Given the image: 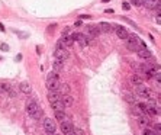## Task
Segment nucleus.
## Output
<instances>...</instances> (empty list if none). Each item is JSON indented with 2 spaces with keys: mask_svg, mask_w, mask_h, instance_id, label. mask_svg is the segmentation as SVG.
I'll return each mask as SVG.
<instances>
[{
  "mask_svg": "<svg viewBox=\"0 0 161 135\" xmlns=\"http://www.w3.org/2000/svg\"><path fill=\"white\" fill-rule=\"evenodd\" d=\"M97 26H99V29H100V32H107V34H109V32L113 31V25H112V23H107V22H100Z\"/></svg>",
  "mask_w": 161,
  "mask_h": 135,
  "instance_id": "14",
  "label": "nucleus"
},
{
  "mask_svg": "<svg viewBox=\"0 0 161 135\" xmlns=\"http://www.w3.org/2000/svg\"><path fill=\"white\" fill-rule=\"evenodd\" d=\"M55 118L58 119L59 122L63 123L67 121V115H65V112H55Z\"/></svg>",
  "mask_w": 161,
  "mask_h": 135,
  "instance_id": "22",
  "label": "nucleus"
},
{
  "mask_svg": "<svg viewBox=\"0 0 161 135\" xmlns=\"http://www.w3.org/2000/svg\"><path fill=\"white\" fill-rule=\"evenodd\" d=\"M19 89H21L22 93H25V94H31V93H32V86H31V83H28V81H22Z\"/></svg>",
  "mask_w": 161,
  "mask_h": 135,
  "instance_id": "16",
  "label": "nucleus"
},
{
  "mask_svg": "<svg viewBox=\"0 0 161 135\" xmlns=\"http://www.w3.org/2000/svg\"><path fill=\"white\" fill-rule=\"evenodd\" d=\"M155 131H157V135L160 134V123H157V125H155Z\"/></svg>",
  "mask_w": 161,
  "mask_h": 135,
  "instance_id": "29",
  "label": "nucleus"
},
{
  "mask_svg": "<svg viewBox=\"0 0 161 135\" xmlns=\"http://www.w3.org/2000/svg\"><path fill=\"white\" fill-rule=\"evenodd\" d=\"M6 92H10V86L6 84V83H0V94Z\"/></svg>",
  "mask_w": 161,
  "mask_h": 135,
  "instance_id": "23",
  "label": "nucleus"
},
{
  "mask_svg": "<svg viewBox=\"0 0 161 135\" xmlns=\"http://www.w3.org/2000/svg\"><path fill=\"white\" fill-rule=\"evenodd\" d=\"M136 94L140 97H142V99H148V100H154V99H155V94H154L153 90L148 89V87L144 84L136 87Z\"/></svg>",
  "mask_w": 161,
  "mask_h": 135,
  "instance_id": "4",
  "label": "nucleus"
},
{
  "mask_svg": "<svg viewBox=\"0 0 161 135\" xmlns=\"http://www.w3.org/2000/svg\"><path fill=\"white\" fill-rule=\"evenodd\" d=\"M138 57L140 58H144V60H148V58H153V52L145 46V48H141L140 51H138Z\"/></svg>",
  "mask_w": 161,
  "mask_h": 135,
  "instance_id": "11",
  "label": "nucleus"
},
{
  "mask_svg": "<svg viewBox=\"0 0 161 135\" xmlns=\"http://www.w3.org/2000/svg\"><path fill=\"white\" fill-rule=\"evenodd\" d=\"M103 2H109V0H103Z\"/></svg>",
  "mask_w": 161,
  "mask_h": 135,
  "instance_id": "32",
  "label": "nucleus"
},
{
  "mask_svg": "<svg viewBox=\"0 0 161 135\" xmlns=\"http://www.w3.org/2000/svg\"><path fill=\"white\" fill-rule=\"evenodd\" d=\"M44 129H45V132H48V135L54 134V132L57 131V125H55L54 119H51V118L44 119Z\"/></svg>",
  "mask_w": 161,
  "mask_h": 135,
  "instance_id": "6",
  "label": "nucleus"
},
{
  "mask_svg": "<svg viewBox=\"0 0 161 135\" xmlns=\"http://www.w3.org/2000/svg\"><path fill=\"white\" fill-rule=\"evenodd\" d=\"M52 68H54V71H55V73L63 71V68H64V61H61V60H57V58H55V61L52 63Z\"/></svg>",
  "mask_w": 161,
  "mask_h": 135,
  "instance_id": "18",
  "label": "nucleus"
},
{
  "mask_svg": "<svg viewBox=\"0 0 161 135\" xmlns=\"http://www.w3.org/2000/svg\"><path fill=\"white\" fill-rule=\"evenodd\" d=\"M123 9H125V10H129V9H131V6H129V3H126V2H125V3H123V6H122Z\"/></svg>",
  "mask_w": 161,
  "mask_h": 135,
  "instance_id": "28",
  "label": "nucleus"
},
{
  "mask_svg": "<svg viewBox=\"0 0 161 135\" xmlns=\"http://www.w3.org/2000/svg\"><path fill=\"white\" fill-rule=\"evenodd\" d=\"M131 81H132V84L136 86V87H138V86H142V84H144V80H142V79H141L138 74H132Z\"/></svg>",
  "mask_w": 161,
  "mask_h": 135,
  "instance_id": "20",
  "label": "nucleus"
},
{
  "mask_svg": "<svg viewBox=\"0 0 161 135\" xmlns=\"http://www.w3.org/2000/svg\"><path fill=\"white\" fill-rule=\"evenodd\" d=\"M51 108L54 109V112H64V110H65V106L63 105L61 99H59V100H57V102H52Z\"/></svg>",
  "mask_w": 161,
  "mask_h": 135,
  "instance_id": "17",
  "label": "nucleus"
},
{
  "mask_svg": "<svg viewBox=\"0 0 161 135\" xmlns=\"http://www.w3.org/2000/svg\"><path fill=\"white\" fill-rule=\"evenodd\" d=\"M0 50L7 51V50H9V45H6V44H2V45H0Z\"/></svg>",
  "mask_w": 161,
  "mask_h": 135,
  "instance_id": "27",
  "label": "nucleus"
},
{
  "mask_svg": "<svg viewBox=\"0 0 161 135\" xmlns=\"http://www.w3.org/2000/svg\"><path fill=\"white\" fill-rule=\"evenodd\" d=\"M147 113L148 115H153V116H155V115H160V106L155 105L153 100H151V103L149 105H147Z\"/></svg>",
  "mask_w": 161,
  "mask_h": 135,
  "instance_id": "9",
  "label": "nucleus"
},
{
  "mask_svg": "<svg viewBox=\"0 0 161 135\" xmlns=\"http://www.w3.org/2000/svg\"><path fill=\"white\" fill-rule=\"evenodd\" d=\"M51 135H61V134H58V132H54V134H51Z\"/></svg>",
  "mask_w": 161,
  "mask_h": 135,
  "instance_id": "31",
  "label": "nucleus"
},
{
  "mask_svg": "<svg viewBox=\"0 0 161 135\" xmlns=\"http://www.w3.org/2000/svg\"><path fill=\"white\" fill-rule=\"evenodd\" d=\"M58 93L61 94V96H63V94H68V93H70V86H68V84H63V83H61L59 87H58Z\"/></svg>",
  "mask_w": 161,
  "mask_h": 135,
  "instance_id": "21",
  "label": "nucleus"
},
{
  "mask_svg": "<svg viewBox=\"0 0 161 135\" xmlns=\"http://www.w3.org/2000/svg\"><path fill=\"white\" fill-rule=\"evenodd\" d=\"M86 36H87V39H93L96 38L97 35H100V29H99V26H94V25H90L87 26V32H86Z\"/></svg>",
  "mask_w": 161,
  "mask_h": 135,
  "instance_id": "8",
  "label": "nucleus"
},
{
  "mask_svg": "<svg viewBox=\"0 0 161 135\" xmlns=\"http://www.w3.org/2000/svg\"><path fill=\"white\" fill-rule=\"evenodd\" d=\"M54 55H55V58H57V60H61V61H64V60L68 58V55H70V54H68L67 48H64V46L61 45V42H58V44H57V48H55Z\"/></svg>",
  "mask_w": 161,
  "mask_h": 135,
  "instance_id": "5",
  "label": "nucleus"
},
{
  "mask_svg": "<svg viewBox=\"0 0 161 135\" xmlns=\"http://www.w3.org/2000/svg\"><path fill=\"white\" fill-rule=\"evenodd\" d=\"M142 134H144V135H153V131H151V129H148V128H145Z\"/></svg>",
  "mask_w": 161,
  "mask_h": 135,
  "instance_id": "26",
  "label": "nucleus"
},
{
  "mask_svg": "<svg viewBox=\"0 0 161 135\" xmlns=\"http://www.w3.org/2000/svg\"><path fill=\"white\" fill-rule=\"evenodd\" d=\"M115 32H116V35H118V38L123 39V41H126L128 35H129L126 28H123V26H116V28H115Z\"/></svg>",
  "mask_w": 161,
  "mask_h": 135,
  "instance_id": "10",
  "label": "nucleus"
},
{
  "mask_svg": "<svg viewBox=\"0 0 161 135\" xmlns=\"http://www.w3.org/2000/svg\"><path fill=\"white\" fill-rule=\"evenodd\" d=\"M76 42H78V45H80L81 48H84V46L89 44V39H87V36H86L84 34H77L76 35Z\"/></svg>",
  "mask_w": 161,
  "mask_h": 135,
  "instance_id": "12",
  "label": "nucleus"
},
{
  "mask_svg": "<svg viewBox=\"0 0 161 135\" xmlns=\"http://www.w3.org/2000/svg\"><path fill=\"white\" fill-rule=\"evenodd\" d=\"M61 99V94H59L58 92H48V100H50V103H52V102H57Z\"/></svg>",
  "mask_w": 161,
  "mask_h": 135,
  "instance_id": "19",
  "label": "nucleus"
},
{
  "mask_svg": "<svg viewBox=\"0 0 161 135\" xmlns=\"http://www.w3.org/2000/svg\"><path fill=\"white\" fill-rule=\"evenodd\" d=\"M0 31H4V26L2 25V23H0Z\"/></svg>",
  "mask_w": 161,
  "mask_h": 135,
  "instance_id": "30",
  "label": "nucleus"
},
{
  "mask_svg": "<svg viewBox=\"0 0 161 135\" xmlns=\"http://www.w3.org/2000/svg\"><path fill=\"white\" fill-rule=\"evenodd\" d=\"M61 102H63V105L65 106V108H70V106L74 105V99H73L70 94H63V96H61Z\"/></svg>",
  "mask_w": 161,
  "mask_h": 135,
  "instance_id": "15",
  "label": "nucleus"
},
{
  "mask_svg": "<svg viewBox=\"0 0 161 135\" xmlns=\"http://www.w3.org/2000/svg\"><path fill=\"white\" fill-rule=\"evenodd\" d=\"M26 113L34 119H41L44 112H42V109H41V106L35 100H28L26 102Z\"/></svg>",
  "mask_w": 161,
  "mask_h": 135,
  "instance_id": "1",
  "label": "nucleus"
},
{
  "mask_svg": "<svg viewBox=\"0 0 161 135\" xmlns=\"http://www.w3.org/2000/svg\"><path fill=\"white\" fill-rule=\"evenodd\" d=\"M132 4H135V6H142V4H144V0H132Z\"/></svg>",
  "mask_w": 161,
  "mask_h": 135,
  "instance_id": "25",
  "label": "nucleus"
},
{
  "mask_svg": "<svg viewBox=\"0 0 161 135\" xmlns=\"http://www.w3.org/2000/svg\"><path fill=\"white\" fill-rule=\"evenodd\" d=\"M140 125L141 127H147V125H148V119L145 118V116H140Z\"/></svg>",
  "mask_w": 161,
  "mask_h": 135,
  "instance_id": "24",
  "label": "nucleus"
},
{
  "mask_svg": "<svg viewBox=\"0 0 161 135\" xmlns=\"http://www.w3.org/2000/svg\"><path fill=\"white\" fill-rule=\"evenodd\" d=\"M61 84V81L58 79V73L51 71L47 76V87L50 92H58V87Z\"/></svg>",
  "mask_w": 161,
  "mask_h": 135,
  "instance_id": "3",
  "label": "nucleus"
},
{
  "mask_svg": "<svg viewBox=\"0 0 161 135\" xmlns=\"http://www.w3.org/2000/svg\"><path fill=\"white\" fill-rule=\"evenodd\" d=\"M76 35L77 34H71V35H63V38H61V45L64 48H68V46H71L73 44L76 42Z\"/></svg>",
  "mask_w": 161,
  "mask_h": 135,
  "instance_id": "7",
  "label": "nucleus"
},
{
  "mask_svg": "<svg viewBox=\"0 0 161 135\" xmlns=\"http://www.w3.org/2000/svg\"><path fill=\"white\" fill-rule=\"evenodd\" d=\"M73 131H74V125H73L71 122L65 121V122L61 123V132H63L64 135L68 134V132H73Z\"/></svg>",
  "mask_w": 161,
  "mask_h": 135,
  "instance_id": "13",
  "label": "nucleus"
},
{
  "mask_svg": "<svg viewBox=\"0 0 161 135\" xmlns=\"http://www.w3.org/2000/svg\"><path fill=\"white\" fill-rule=\"evenodd\" d=\"M126 46L131 51H136L138 52L141 48H145V42L141 41L140 36H136L135 34H131V35H128V38H126Z\"/></svg>",
  "mask_w": 161,
  "mask_h": 135,
  "instance_id": "2",
  "label": "nucleus"
}]
</instances>
